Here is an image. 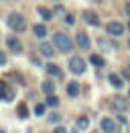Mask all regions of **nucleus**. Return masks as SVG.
<instances>
[{"mask_svg": "<svg viewBox=\"0 0 130 133\" xmlns=\"http://www.w3.org/2000/svg\"><path fill=\"white\" fill-rule=\"evenodd\" d=\"M53 45L61 51V53H69V51L73 49V41H71V37L65 35V33H55V35H53Z\"/></svg>", "mask_w": 130, "mask_h": 133, "instance_id": "1", "label": "nucleus"}, {"mask_svg": "<svg viewBox=\"0 0 130 133\" xmlns=\"http://www.w3.org/2000/svg\"><path fill=\"white\" fill-rule=\"evenodd\" d=\"M6 25L16 31V33H20V31H25V17L20 15V12H10L8 18H6Z\"/></svg>", "mask_w": 130, "mask_h": 133, "instance_id": "2", "label": "nucleus"}, {"mask_svg": "<svg viewBox=\"0 0 130 133\" xmlns=\"http://www.w3.org/2000/svg\"><path fill=\"white\" fill-rule=\"evenodd\" d=\"M69 70L73 72V74H83L85 72V59L83 57H79V55H73L71 59H69Z\"/></svg>", "mask_w": 130, "mask_h": 133, "instance_id": "3", "label": "nucleus"}, {"mask_svg": "<svg viewBox=\"0 0 130 133\" xmlns=\"http://www.w3.org/2000/svg\"><path fill=\"white\" fill-rule=\"evenodd\" d=\"M112 107L118 113H126L128 111V100L124 96H120V94H116V96H112Z\"/></svg>", "mask_w": 130, "mask_h": 133, "instance_id": "4", "label": "nucleus"}, {"mask_svg": "<svg viewBox=\"0 0 130 133\" xmlns=\"http://www.w3.org/2000/svg\"><path fill=\"white\" fill-rule=\"evenodd\" d=\"M106 33L114 35V37H120V35L124 33V25H122V23H118V21H112V23H108V25H106Z\"/></svg>", "mask_w": 130, "mask_h": 133, "instance_id": "5", "label": "nucleus"}, {"mask_svg": "<svg viewBox=\"0 0 130 133\" xmlns=\"http://www.w3.org/2000/svg\"><path fill=\"white\" fill-rule=\"evenodd\" d=\"M39 49H41V53H43L45 57H53V55H55V49H57V47H55L53 43H47V41H41V47H39Z\"/></svg>", "mask_w": 130, "mask_h": 133, "instance_id": "6", "label": "nucleus"}, {"mask_svg": "<svg viewBox=\"0 0 130 133\" xmlns=\"http://www.w3.org/2000/svg\"><path fill=\"white\" fill-rule=\"evenodd\" d=\"M102 133H116V123L112 119H102Z\"/></svg>", "mask_w": 130, "mask_h": 133, "instance_id": "7", "label": "nucleus"}, {"mask_svg": "<svg viewBox=\"0 0 130 133\" xmlns=\"http://www.w3.org/2000/svg\"><path fill=\"white\" fill-rule=\"evenodd\" d=\"M0 98L10 102V100L14 98V90H12V88H8V86H4V84H0Z\"/></svg>", "mask_w": 130, "mask_h": 133, "instance_id": "8", "label": "nucleus"}, {"mask_svg": "<svg viewBox=\"0 0 130 133\" xmlns=\"http://www.w3.org/2000/svg\"><path fill=\"white\" fill-rule=\"evenodd\" d=\"M75 39H77V45H79L81 49H90V37H87V33H83V31H79Z\"/></svg>", "mask_w": 130, "mask_h": 133, "instance_id": "9", "label": "nucleus"}, {"mask_svg": "<svg viewBox=\"0 0 130 133\" xmlns=\"http://www.w3.org/2000/svg\"><path fill=\"white\" fill-rule=\"evenodd\" d=\"M6 43H8V49L12 51V53H20V51H22V47H20L22 43H20L16 37H8V41H6Z\"/></svg>", "mask_w": 130, "mask_h": 133, "instance_id": "10", "label": "nucleus"}, {"mask_svg": "<svg viewBox=\"0 0 130 133\" xmlns=\"http://www.w3.org/2000/svg\"><path fill=\"white\" fill-rule=\"evenodd\" d=\"M47 72L51 74V76H55L57 80H61V78H63V70H61L59 66H55V64H47Z\"/></svg>", "mask_w": 130, "mask_h": 133, "instance_id": "11", "label": "nucleus"}, {"mask_svg": "<svg viewBox=\"0 0 130 133\" xmlns=\"http://www.w3.org/2000/svg\"><path fill=\"white\" fill-rule=\"evenodd\" d=\"M67 94H69L71 98H75V96L79 94V84L77 82H69L67 84Z\"/></svg>", "mask_w": 130, "mask_h": 133, "instance_id": "12", "label": "nucleus"}, {"mask_svg": "<svg viewBox=\"0 0 130 133\" xmlns=\"http://www.w3.org/2000/svg\"><path fill=\"white\" fill-rule=\"evenodd\" d=\"M83 18H85V21H87L90 25H94V27H98V25H100V18H98L96 12H90V10H87V12L83 15Z\"/></svg>", "mask_w": 130, "mask_h": 133, "instance_id": "13", "label": "nucleus"}, {"mask_svg": "<svg viewBox=\"0 0 130 133\" xmlns=\"http://www.w3.org/2000/svg\"><path fill=\"white\" fill-rule=\"evenodd\" d=\"M108 80H110V84H112L114 88H122V78H120L118 74H110Z\"/></svg>", "mask_w": 130, "mask_h": 133, "instance_id": "14", "label": "nucleus"}, {"mask_svg": "<svg viewBox=\"0 0 130 133\" xmlns=\"http://www.w3.org/2000/svg\"><path fill=\"white\" fill-rule=\"evenodd\" d=\"M32 31H35V35H37L39 39H43V37L47 35V27H45V25H35Z\"/></svg>", "mask_w": 130, "mask_h": 133, "instance_id": "15", "label": "nucleus"}, {"mask_svg": "<svg viewBox=\"0 0 130 133\" xmlns=\"http://www.w3.org/2000/svg\"><path fill=\"white\" fill-rule=\"evenodd\" d=\"M37 12H39L41 17L45 18V21H51V18H53V12H51L49 8H43V6H39V10H37Z\"/></svg>", "mask_w": 130, "mask_h": 133, "instance_id": "16", "label": "nucleus"}, {"mask_svg": "<svg viewBox=\"0 0 130 133\" xmlns=\"http://www.w3.org/2000/svg\"><path fill=\"white\" fill-rule=\"evenodd\" d=\"M53 90H55V84L51 82V80H45V82H43V92H47V94H53Z\"/></svg>", "mask_w": 130, "mask_h": 133, "instance_id": "17", "label": "nucleus"}, {"mask_svg": "<svg viewBox=\"0 0 130 133\" xmlns=\"http://www.w3.org/2000/svg\"><path fill=\"white\" fill-rule=\"evenodd\" d=\"M90 127V119L87 117H79L77 119V129H87Z\"/></svg>", "mask_w": 130, "mask_h": 133, "instance_id": "18", "label": "nucleus"}, {"mask_svg": "<svg viewBox=\"0 0 130 133\" xmlns=\"http://www.w3.org/2000/svg\"><path fill=\"white\" fill-rule=\"evenodd\" d=\"M90 62H92L96 68H102V66H104V59H102L100 55H96V53H94V55H90Z\"/></svg>", "mask_w": 130, "mask_h": 133, "instance_id": "19", "label": "nucleus"}, {"mask_svg": "<svg viewBox=\"0 0 130 133\" xmlns=\"http://www.w3.org/2000/svg\"><path fill=\"white\" fill-rule=\"evenodd\" d=\"M47 104H49V107H57V104H59V98L53 96V94H49V96H47Z\"/></svg>", "mask_w": 130, "mask_h": 133, "instance_id": "20", "label": "nucleus"}, {"mask_svg": "<svg viewBox=\"0 0 130 133\" xmlns=\"http://www.w3.org/2000/svg\"><path fill=\"white\" fill-rule=\"evenodd\" d=\"M45 109H47L45 104H37V107H35V115H37V117H43V115H45Z\"/></svg>", "mask_w": 130, "mask_h": 133, "instance_id": "21", "label": "nucleus"}, {"mask_svg": "<svg viewBox=\"0 0 130 133\" xmlns=\"http://www.w3.org/2000/svg\"><path fill=\"white\" fill-rule=\"evenodd\" d=\"M18 117H25V119L29 117V111H27V107H25V104H18Z\"/></svg>", "mask_w": 130, "mask_h": 133, "instance_id": "22", "label": "nucleus"}, {"mask_svg": "<svg viewBox=\"0 0 130 133\" xmlns=\"http://www.w3.org/2000/svg\"><path fill=\"white\" fill-rule=\"evenodd\" d=\"M4 64H6V53L0 51V66H4Z\"/></svg>", "mask_w": 130, "mask_h": 133, "instance_id": "23", "label": "nucleus"}, {"mask_svg": "<svg viewBox=\"0 0 130 133\" xmlns=\"http://www.w3.org/2000/svg\"><path fill=\"white\" fill-rule=\"evenodd\" d=\"M53 133H65V127H55V131Z\"/></svg>", "mask_w": 130, "mask_h": 133, "instance_id": "24", "label": "nucleus"}, {"mask_svg": "<svg viewBox=\"0 0 130 133\" xmlns=\"http://www.w3.org/2000/svg\"><path fill=\"white\" fill-rule=\"evenodd\" d=\"M67 23H69V25H73V23H75V18L71 17V15H67Z\"/></svg>", "mask_w": 130, "mask_h": 133, "instance_id": "25", "label": "nucleus"}, {"mask_svg": "<svg viewBox=\"0 0 130 133\" xmlns=\"http://www.w3.org/2000/svg\"><path fill=\"white\" fill-rule=\"evenodd\" d=\"M124 8H126V12H128V17H130V2L126 4V6H124Z\"/></svg>", "mask_w": 130, "mask_h": 133, "instance_id": "26", "label": "nucleus"}, {"mask_svg": "<svg viewBox=\"0 0 130 133\" xmlns=\"http://www.w3.org/2000/svg\"><path fill=\"white\" fill-rule=\"evenodd\" d=\"M0 133H4V131H0Z\"/></svg>", "mask_w": 130, "mask_h": 133, "instance_id": "27", "label": "nucleus"}, {"mask_svg": "<svg viewBox=\"0 0 130 133\" xmlns=\"http://www.w3.org/2000/svg\"><path fill=\"white\" fill-rule=\"evenodd\" d=\"M128 29H130V25H128Z\"/></svg>", "mask_w": 130, "mask_h": 133, "instance_id": "28", "label": "nucleus"}]
</instances>
